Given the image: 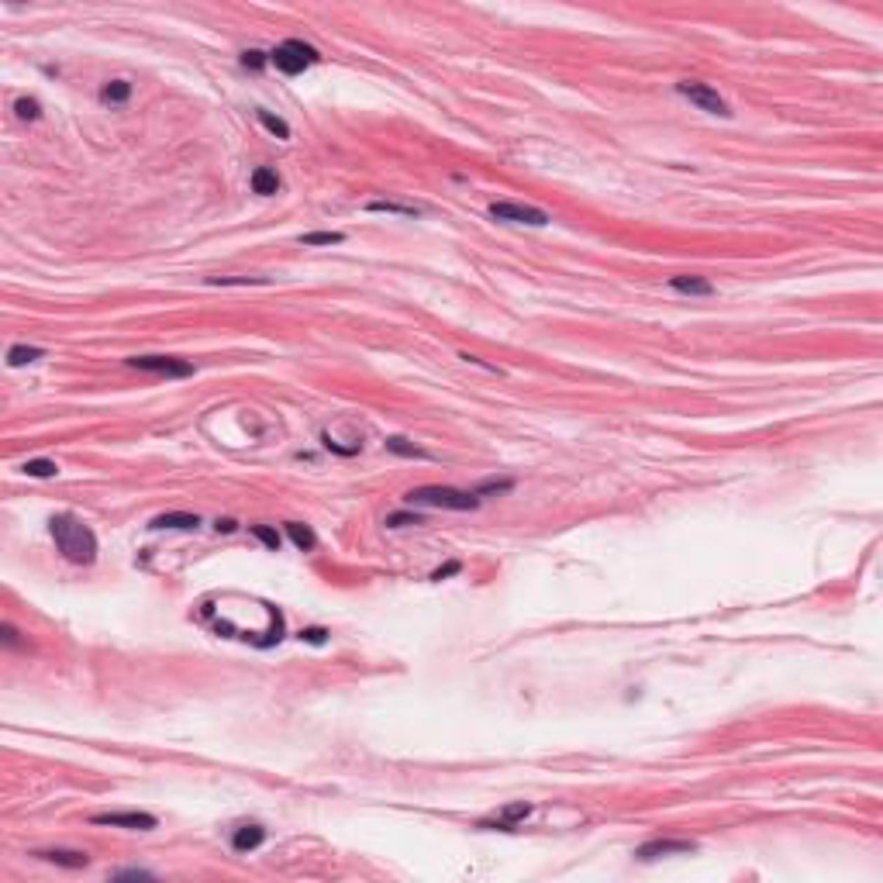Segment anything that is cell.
Instances as JSON below:
<instances>
[{
  "label": "cell",
  "mask_w": 883,
  "mask_h": 883,
  "mask_svg": "<svg viewBox=\"0 0 883 883\" xmlns=\"http://www.w3.org/2000/svg\"><path fill=\"white\" fill-rule=\"evenodd\" d=\"M93 825H111V828H138V832H152L159 821L156 814H145V811H114V814H93L90 818Z\"/></svg>",
  "instance_id": "obj_7"
},
{
  "label": "cell",
  "mask_w": 883,
  "mask_h": 883,
  "mask_svg": "<svg viewBox=\"0 0 883 883\" xmlns=\"http://www.w3.org/2000/svg\"><path fill=\"white\" fill-rule=\"evenodd\" d=\"M670 286H673L677 293H686V297H711V293H715V286L708 280H701V277H673Z\"/></svg>",
  "instance_id": "obj_13"
},
{
  "label": "cell",
  "mask_w": 883,
  "mask_h": 883,
  "mask_svg": "<svg viewBox=\"0 0 883 883\" xmlns=\"http://www.w3.org/2000/svg\"><path fill=\"white\" fill-rule=\"evenodd\" d=\"M490 218H497V221H511V225H535V228L549 225V214H545V211L528 207V204H514V201L490 204Z\"/></svg>",
  "instance_id": "obj_6"
},
{
  "label": "cell",
  "mask_w": 883,
  "mask_h": 883,
  "mask_svg": "<svg viewBox=\"0 0 883 883\" xmlns=\"http://www.w3.org/2000/svg\"><path fill=\"white\" fill-rule=\"evenodd\" d=\"M45 352L35 349V345H11V352H7V366H25V362H35L41 359Z\"/></svg>",
  "instance_id": "obj_19"
},
{
  "label": "cell",
  "mask_w": 883,
  "mask_h": 883,
  "mask_svg": "<svg viewBox=\"0 0 883 883\" xmlns=\"http://www.w3.org/2000/svg\"><path fill=\"white\" fill-rule=\"evenodd\" d=\"M300 245H342L345 235L342 232H307V235H300Z\"/></svg>",
  "instance_id": "obj_22"
},
{
  "label": "cell",
  "mask_w": 883,
  "mask_h": 883,
  "mask_svg": "<svg viewBox=\"0 0 883 883\" xmlns=\"http://www.w3.org/2000/svg\"><path fill=\"white\" fill-rule=\"evenodd\" d=\"M677 93L686 97L690 104H697L701 111H708V114H718V118H728V114H731L728 104H724V97L715 90V86H708V83H677Z\"/></svg>",
  "instance_id": "obj_5"
},
{
  "label": "cell",
  "mask_w": 883,
  "mask_h": 883,
  "mask_svg": "<svg viewBox=\"0 0 883 883\" xmlns=\"http://www.w3.org/2000/svg\"><path fill=\"white\" fill-rule=\"evenodd\" d=\"M514 486V480H486L477 486V493H507Z\"/></svg>",
  "instance_id": "obj_27"
},
{
  "label": "cell",
  "mask_w": 883,
  "mask_h": 883,
  "mask_svg": "<svg viewBox=\"0 0 883 883\" xmlns=\"http://www.w3.org/2000/svg\"><path fill=\"white\" fill-rule=\"evenodd\" d=\"M321 55H318V48L314 45H307V41L300 39H286L283 45H277L273 52H270V62L286 73V77H297V73H304L307 66H314Z\"/></svg>",
  "instance_id": "obj_3"
},
{
  "label": "cell",
  "mask_w": 883,
  "mask_h": 883,
  "mask_svg": "<svg viewBox=\"0 0 883 883\" xmlns=\"http://www.w3.org/2000/svg\"><path fill=\"white\" fill-rule=\"evenodd\" d=\"M263 842H266V828H263V825H241V828H235V835H232V849H235V852H252V849H259Z\"/></svg>",
  "instance_id": "obj_11"
},
{
  "label": "cell",
  "mask_w": 883,
  "mask_h": 883,
  "mask_svg": "<svg viewBox=\"0 0 883 883\" xmlns=\"http://www.w3.org/2000/svg\"><path fill=\"white\" fill-rule=\"evenodd\" d=\"M48 531L55 538V549L77 566H90L97 559V535L77 518V514H55L48 522Z\"/></svg>",
  "instance_id": "obj_1"
},
{
  "label": "cell",
  "mask_w": 883,
  "mask_h": 883,
  "mask_svg": "<svg viewBox=\"0 0 883 883\" xmlns=\"http://www.w3.org/2000/svg\"><path fill=\"white\" fill-rule=\"evenodd\" d=\"M421 522H425L421 514H390L387 528H404V524H421Z\"/></svg>",
  "instance_id": "obj_28"
},
{
  "label": "cell",
  "mask_w": 883,
  "mask_h": 883,
  "mask_svg": "<svg viewBox=\"0 0 883 883\" xmlns=\"http://www.w3.org/2000/svg\"><path fill=\"white\" fill-rule=\"evenodd\" d=\"M21 470H25L28 477H35V480H45V477H55V473H59V466H55L52 459H28Z\"/></svg>",
  "instance_id": "obj_20"
},
{
  "label": "cell",
  "mask_w": 883,
  "mask_h": 883,
  "mask_svg": "<svg viewBox=\"0 0 883 883\" xmlns=\"http://www.w3.org/2000/svg\"><path fill=\"white\" fill-rule=\"evenodd\" d=\"M0 635H4V645H18V632H14V625H4V628H0Z\"/></svg>",
  "instance_id": "obj_32"
},
{
  "label": "cell",
  "mask_w": 883,
  "mask_h": 883,
  "mask_svg": "<svg viewBox=\"0 0 883 883\" xmlns=\"http://www.w3.org/2000/svg\"><path fill=\"white\" fill-rule=\"evenodd\" d=\"M411 507H442V511H477L480 507V493L477 490H456V486H418L404 497Z\"/></svg>",
  "instance_id": "obj_2"
},
{
  "label": "cell",
  "mask_w": 883,
  "mask_h": 883,
  "mask_svg": "<svg viewBox=\"0 0 883 883\" xmlns=\"http://www.w3.org/2000/svg\"><path fill=\"white\" fill-rule=\"evenodd\" d=\"M218 531H225V535H228V531H235V522H228V518H225V522H218Z\"/></svg>",
  "instance_id": "obj_33"
},
{
  "label": "cell",
  "mask_w": 883,
  "mask_h": 883,
  "mask_svg": "<svg viewBox=\"0 0 883 883\" xmlns=\"http://www.w3.org/2000/svg\"><path fill=\"white\" fill-rule=\"evenodd\" d=\"M201 518L197 514H180V511H173V514H159L152 528H197Z\"/></svg>",
  "instance_id": "obj_17"
},
{
  "label": "cell",
  "mask_w": 883,
  "mask_h": 883,
  "mask_svg": "<svg viewBox=\"0 0 883 883\" xmlns=\"http://www.w3.org/2000/svg\"><path fill=\"white\" fill-rule=\"evenodd\" d=\"M266 277H207V286H266Z\"/></svg>",
  "instance_id": "obj_18"
},
{
  "label": "cell",
  "mask_w": 883,
  "mask_h": 883,
  "mask_svg": "<svg viewBox=\"0 0 883 883\" xmlns=\"http://www.w3.org/2000/svg\"><path fill=\"white\" fill-rule=\"evenodd\" d=\"M286 535H290V542H293L300 552H311V549L318 545L314 531H311L307 524H300V522H286Z\"/></svg>",
  "instance_id": "obj_14"
},
{
  "label": "cell",
  "mask_w": 883,
  "mask_h": 883,
  "mask_svg": "<svg viewBox=\"0 0 883 883\" xmlns=\"http://www.w3.org/2000/svg\"><path fill=\"white\" fill-rule=\"evenodd\" d=\"M452 573H459V562H449V566H442L432 573V580H445V576H452Z\"/></svg>",
  "instance_id": "obj_31"
},
{
  "label": "cell",
  "mask_w": 883,
  "mask_h": 883,
  "mask_svg": "<svg viewBox=\"0 0 883 883\" xmlns=\"http://www.w3.org/2000/svg\"><path fill=\"white\" fill-rule=\"evenodd\" d=\"M300 639H304V642H311V645H321L324 639H328V632H324V628H304V632H300Z\"/></svg>",
  "instance_id": "obj_29"
},
{
  "label": "cell",
  "mask_w": 883,
  "mask_h": 883,
  "mask_svg": "<svg viewBox=\"0 0 883 883\" xmlns=\"http://www.w3.org/2000/svg\"><path fill=\"white\" fill-rule=\"evenodd\" d=\"M128 366L142 369V373H156V376H173V380L194 376V362L176 359V356H131Z\"/></svg>",
  "instance_id": "obj_4"
},
{
  "label": "cell",
  "mask_w": 883,
  "mask_h": 883,
  "mask_svg": "<svg viewBox=\"0 0 883 883\" xmlns=\"http://www.w3.org/2000/svg\"><path fill=\"white\" fill-rule=\"evenodd\" d=\"M248 531H252V535H255V538H259V542H263L266 549H273V552L280 549V542H283V538L277 535V531H273V528H266V524H252Z\"/></svg>",
  "instance_id": "obj_25"
},
{
  "label": "cell",
  "mask_w": 883,
  "mask_h": 883,
  "mask_svg": "<svg viewBox=\"0 0 883 883\" xmlns=\"http://www.w3.org/2000/svg\"><path fill=\"white\" fill-rule=\"evenodd\" d=\"M114 880H152V873H145V870H121V873H114Z\"/></svg>",
  "instance_id": "obj_30"
},
{
  "label": "cell",
  "mask_w": 883,
  "mask_h": 883,
  "mask_svg": "<svg viewBox=\"0 0 883 883\" xmlns=\"http://www.w3.org/2000/svg\"><path fill=\"white\" fill-rule=\"evenodd\" d=\"M366 211H373V214H404V218L421 214L414 204H394V201H369V204H366Z\"/></svg>",
  "instance_id": "obj_15"
},
{
  "label": "cell",
  "mask_w": 883,
  "mask_h": 883,
  "mask_svg": "<svg viewBox=\"0 0 883 883\" xmlns=\"http://www.w3.org/2000/svg\"><path fill=\"white\" fill-rule=\"evenodd\" d=\"M14 111H18V118H21V121H39L41 118V104H39V100H32V97L14 100Z\"/></svg>",
  "instance_id": "obj_24"
},
{
  "label": "cell",
  "mask_w": 883,
  "mask_h": 883,
  "mask_svg": "<svg viewBox=\"0 0 883 883\" xmlns=\"http://www.w3.org/2000/svg\"><path fill=\"white\" fill-rule=\"evenodd\" d=\"M387 449H390V452H397V456H407V459H428V452H425V449L411 445L407 439H387Z\"/></svg>",
  "instance_id": "obj_23"
},
{
  "label": "cell",
  "mask_w": 883,
  "mask_h": 883,
  "mask_svg": "<svg viewBox=\"0 0 883 883\" xmlns=\"http://www.w3.org/2000/svg\"><path fill=\"white\" fill-rule=\"evenodd\" d=\"M697 842H690V839H652V842H645L635 849V859H659V856H680V852H693Z\"/></svg>",
  "instance_id": "obj_8"
},
{
  "label": "cell",
  "mask_w": 883,
  "mask_h": 883,
  "mask_svg": "<svg viewBox=\"0 0 883 883\" xmlns=\"http://www.w3.org/2000/svg\"><path fill=\"white\" fill-rule=\"evenodd\" d=\"M131 97V83L128 80H111L104 90H100V100L104 104H124Z\"/></svg>",
  "instance_id": "obj_16"
},
{
  "label": "cell",
  "mask_w": 883,
  "mask_h": 883,
  "mask_svg": "<svg viewBox=\"0 0 883 883\" xmlns=\"http://www.w3.org/2000/svg\"><path fill=\"white\" fill-rule=\"evenodd\" d=\"M266 62H270V55L259 52V48H248V52L241 55V66H245V69H263Z\"/></svg>",
  "instance_id": "obj_26"
},
{
  "label": "cell",
  "mask_w": 883,
  "mask_h": 883,
  "mask_svg": "<svg viewBox=\"0 0 883 883\" xmlns=\"http://www.w3.org/2000/svg\"><path fill=\"white\" fill-rule=\"evenodd\" d=\"M255 118H259V124H263L266 131H273L277 138H290V124H286L283 118L270 114V111H255Z\"/></svg>",
  "instance_id": "obj_21"
},
{
  "label": "cell",
  "mask_w": 883,
  "mask_h": 883,
  "mask_svg": "<svg viewBox=\"0 0 883 883\" xmlns=\"http://www.w3.org/2000/svg\"><path fill=\"white\" fill-rule=\"evenodd\" d=\"M39 859L45 863H55V866H62V870H83L86 863H90V856L86 852H69V849H41L35 852Z\"/></svg>",
  "instance_id": "obj_10"
},
{
  "label": "cell",
  "mask_w": 883,
  "mask_h": 883,
  "mask_svg": "<svg viewBox=\"0 0 883 883\" xmlns=\"http://www.w3.org/2000/svg\"><path fill=\"white\" fill-rule=\"evenodd\" d=\"M531 814V804H524V801H518V804H507L504 811H500V818L497 821H483V828H514L518 821H524Z\"/></svg>",
  "instance_id": "obj_12"
},
{
  "label": "cell",
  "mask_w": 883,
  "mask_h": 883,
  "mask_svg": "<svg viewBox=\"0 0 883 883\" xmlns=\"http://www.w3.org/2000/svg\"><path fill=\"white\" fill-rule=\"evenodd\" d=\"M248 183H252V194H259V197H273V194H280V187H283L280 173H277V169H270V166L252 169Z\"/></svg>",
  "instance_id": "obj_9"
}]
</instances>
